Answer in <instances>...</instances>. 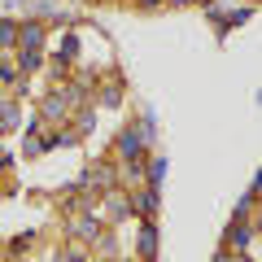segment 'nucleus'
Wrapping results in <instances>:
<instances>
[{"instance_id": "2eb2a0df", "label": "nucleus", "mask_w": 262, "mask_h": 262, "mask_svg": "<svg viewBox=\"0 0 262 262\" xmlns=\"http://www.w3.org/2000/svg\"><path fill=\"white\" fill-rule=\"evenodd\" d=\"M92 127H96V114H92V110H83V118H79V131H75V136H88Z\"/></svg>"}, {"instance_id": "ddd939ff", "label": "nucleus", "mask_w": 262, "mask_h": 262, "mask_svg": "<svg viewBox=\"0 0 262 262\" xmlns=\"http://www.w3.org/2000/svg\"><path fill=\"white\" fill-rule=\"evenodd\" d=\"M75 53H79V39L66 35V39H61V53H57V66H61V61H75Z\"/></svg>"}, {"instance_id": "20e7f679", "label": "nucleus", "mask_w": 262, "mask_h": 262, "mask_svg": "<svg viewBox=\"0 0 262 262\" xmlns=\"http://www.w3.org/2000/svg\"><path fill=\"white\" fill-rule=\"evenodd\" d=\"M18 44H22V53H39V48H44V27H39V22H22Z\"/></svg>"}, {"instance_id": "f3484780", "label": "nucleus", "mask_w": 262, "mask_h": 262, "mask_svg": "<svg viewBox=\"0 0 262 262\" xmlns=\"http://www.w3.org/2000/svg\"><path fill=\"white\" fill-rule=\"evenodd\" d=\"M57 262H88V253H83V249H66Z\"/></svg>"}, {"instance_id": "7ed1b4c3", "label": "nucleus", "mask_w": 262, "mask_h": 262, "mask_svg": "<svg viewBox=\"0 0 262 262\" xmlns=\"http://www.w3.org/2000/svg\"><path fill=\"white\" fill-rule=\"evenodd\" d=\"M118 158L131 162V166L140 170V162H144V136H140L136 127H127V131L118 136Z\"/></svg>"}, {"instance_id": "9b49d317", "label": "nucleus", "mask_w": 262, "mask_h": 262, "mask_svg": "<svg viewBox=\"0 0 262 262\" xmlns=\"http://www.w3.org/2000/svg\"><path fill=\"white\" fill-rule=\"evenodd\" d=\"M13 44H18V22L0 18V48H13Z\"/></svg>"}, {"instance_id": "4be33fe9", "label": "nucleus", "mask_w": 262, "mask_h": 262, "mask_svg": "<svg viewBox=\"0 0 262 262\" xmlns=\"http://www.w3.org/2000/svg\"><path fill=\"white\" fill-rule=\"evenodd\" d=\"M170 5H188V0H170Z\"/></svg>"}, {"instance_id": "412c9836", "label": "nucleus", "mask_w": 262, "mask_h": 262, "mask_svg": "<svg viewBox=\"0 0 262 262\" xmlns=\"http://www.w3.org/2000/svg\"><path fill=\"white\" fill-rule=\"evenodd\" d=\"M140 5H158V0H140Z\"/></svg>"}, {"instance_id": "f257e3e1", "label": "nucleus", "mask_w": 262, "mask_h": 262, "mask_svg": "<svg viewBox=\"0 0 262 262\" xmlns=\"http://www.w3.org/2000/svg\"><path fill=\"white\" fill-rule=\"evenodd\" d=\"M249 13H253V5H236V0H214V5L206 9V18L219 27V35H227V31H232V27H241V22L249 18Z\"/></svg>"}, {"instance_id": "4468645a", "label": "nucleus", "mask_w": 262, "mask_h": 262, "mask_svg": "<svg viewBox=\"0 0 262 262\" xmlns=\"http://www.w3.org/2000/svg\"><path fill=\"white\" fill-rule=\"evenodd\" d=\"M136 131H140L144 140H153V131H158V118H153V114H140V122H136Z\"/></svg>"}, {"instance_id": "f8f14e48", "label": "nucleus", "mask_w": 262, "mask_h": 262, "mask_svg": "<svg viewBox=\"0 0 262 262\" xmlns=\"http://www.w3.org/2000/svg\"><path fill=\"white\" fill-rule=\"evenodd\" d=\"M18 127V105H0V131Z\"/></svg>"}, {"instance_id": "9d476101", "label": "nucleus", "mask_w": 262, "mask_h": 262, "mask_svg": "<svg viewBox=\"0 0 262 262\" xmlns=\"http://www.w3.org/2000/svg\"><path fill=\"white\" fill-rule=\"evenodd\" d=\"M162 179H166V158H153V162H149V175H144V184L162 192Z\"/></svg>"}, {"instance_id": "aec40b11", "label": "nucleus", "mask_w": 262, "mask_h": 262, "mask_svg": "<svg viewBox=\"0 0 262 262\" xmlns=\"http://www.w3.org/2000/svg\"><path fill=\"white\" fill-rule=\"evenodd\" d=\"M9 79H13V66H0V88L9 83Z\"/></svg>"}, {"instance_id": "423d86ee", "label": "nucleus", "mask_w": 262, "mask_h": 262, "mask_svg": "<svg viewBox=\"0 0 262 262\" xmlns=\"http://www.w3.org/2000/svg\"><path fill=\"white\" fill-rule=\"evenodd\" d=\"M70 232H75L79 241H92V245H96V236H101V223H96L92 214H79L75 223H70Z\"/></svg>"}, {"instance_id": "1a4fd4ad", "label": "nucleus", "mask_w": 262, "mask_h": 262, "mask_svg": "<svg viewBox=\"0 0 262 262\" xmlns=\"http://www.w3.org/2000/svg\"><path fill=\"white\" fill-rule=\"evenodd\" d=\"M105 214H110V219H127V214H131V196L110 192V201H105Z\"/></svg>"}, {"instance_id": "dca6fc26", "label": "nucleus", "mask_w": 262, "mask_h": 262, "mask_svg": "<svg viewBox=\"0 0 262 262\" xmlns=\"http://www.w3.org/2000/svg\"><path fill=\"white\" fill-rule=\"evenodd\" d=\"M118 96H122V88H118V83H110V88H105V96H101V101H105V105H118Z\"/></svg>"}, {"instance_id": "0eeeda50", "label": "nucleus", "mask_w": 262, "mask_h": 262, "mask_svg": "<svg viewBox=\"0 0 262 262\" xmlns=\"http://www.w3.org/2000/svg\"><path fill=\"white\" fill-rule=\"evenodd\" d=\"M136 245H140V258L153 262V258H158V227L144 223V227H140V241H136Z\"/></svg>"}, {"instance_id": "6ab92c4d", "label": "nucleus", "mask_w": 262, "mask_h": 262, "mask_svg": "<svg viewBox=\"0 0 262 262\" xmlns=\"http://www.w3.org/2000/svg\"><path fill=\"white\" fill-rule=\"evenodd\" d=\"M219 262H253V258H249V253H241V249H236L232 258H219Z\"/></svg>"}, {"instance_id": "a211bd4d", "label": "nucleus", "mask_w": 262, "mask_h": 262, "mask_svg": "<svg viewBox=\"0 0 262 262\" xmlns=\"http://www.w3.org/2000/svg\"><path fill=\"white\" fill-rule=\"evenodd\" d=\"M39 66V53H22V70H35Z\"/></svg>"}, {"instance_id": "6e6552de", "label": "nucleus", "mask_w": 262, "mask_h": 262, "mask_svg": "<svg viewBox=\"0 0 262 262\" xmlns=\"http://www.w3.org/2000/svg\"><path fill=\"white\" fill-rule=\"evenodd\" d=\"M131 210H140L144 219H153V214H158V188H149V184H144V192L136 196V201H131Z\"/></svg>"}, {"instance_id": "f03ea898", "label": "nucleus", "mask_w": 262, "mask_h": 262, "mask_svg": "<svg viewBox=\"0 0 262 262\" xmlns=\"http://www.w3.org/2000/svg\"><path fill=\"white\" fill-rule=\"evenodd\" d=\"M83 101V88H61V92H53L44 101V114H39V122H57V118H70V110H75V105Z\"/></svg>"}, {"instance_id": "39448f33", "label": "nucleus", "mask_w": 262, "mask_h": 262, "mask_svg": "<svg viewBox=\"0 0 262 262\" xmlns=\"http://www.w3.org/2000/svg\"><path fill=\"white\" fill-rule=\"evenodd\" d=\"M227 241H232L236 249H245V245L253 241V223H249V219H245V214H236V223L227 227Z\"/></svg>"}]
</instances>
